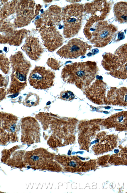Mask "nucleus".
Listing matches in <instances>:
<instances>
[{
    "label": "nucleus",
    "mask_w": 127,
    "mask_h": 193,
    "mask_svg": "<svg viewBox=\"0 0 127 193\" xmlns=\"http://www.w3.org/2000/svg\"><path fill=\"white\" fill-rule=\"evenodd\" d=\"M127 48L121 47L114 54L106 53L103 56L101 64L112 76L122 79L127 78Z\"/></svg>",
    "instance_id": "20e7f679"
},
{
    "label": "nucleus",
    "mask_w": 127,
    "mask_h": 193,
    "mask_svg": "<svg viewBox=\"0 0 127 193\" xmlns=\"http://www.w3.org/2000/svg\"><path fill=\"white\" fill-rule=\"evenodd\" d=\"M127 88L111 87L107 93L105 103L113 105H127Z\"/></svg>",
    "instance_id": "ddd939ff"
},
{
    "label": "nucleus",
    "mask_w": 127,
    "mask_h": 193,
    "mask_svg": "<svg viewBox=\"0 0 127 193\" xmlns=\"http://www.w3.org/2000/svg\"><path fill=\"white\" fill-rule=\"evenodd\" d=\"M10 61L12 68L11 82L7 92L18 95L27 85V76L32 65L20 51L11 55Z\"/></svg>",
    "instance_id": "f03ea898"
},
{
    "label": "nucleus",
    "mask_w": 127,
    "mask_h": 193,
    "mask_svg": "<svg viewBox=\"0 0 127 193\" xmlns=\"http://www.w3.org/2000/svg\"><path fill=\"white\" fill-rule=\"evenodd\" d=\"M92 53H88V54H87V55L88 56H91L92 55Z\"/></svg>",
    "instance_id": "393cba45"
},
{
    "label": "nucleus",
    "mask_w": 127,
    "mask_h": 193,
    "mask_svg": "<svg viewBox=\"0 0 127 193\" xmlns=\"http://www.w3.org/2000/svg\"><path fill=\"white\" fill-rule=\"evenodd\" d=\"M17 119L12 114L0 112V144L15 141L17 137Z\"/></svg>",
    "instance_id": "423d86ee"
},
{
    "label": "nucleus",
    "mask_w": 127,
    "mask_h": 193,
    "mask_svg": "<svg viewBox=\"0 0 127 193\" xmlns=\"http://www.w3.org/2000/svg\"><path fill=\"white\" fill-rule=\"evenodd\" d=\"M55 159L65 171L73 172L80 171V166L82 164L81 163L82 162L76 157L57 155L55 156Z\"/></svg>",
    "instance_id": "4468645a"
},
{
    "label": "nucleus",
    "mask_w": 127,
    "mask_h": 193,
    "mask_svg": "<svg viewBox=\"0 0 127 193\" xmlns=\"http://www.w3.org/2000/svg\"><path fill=\"white\" fill-rule=\"evenodd\" d=\"M39 32L43 45L49 51H54L62 45L63 38L57 29L45 30Z\"/></svg>",
    "instance_id": "9b49d317"
},
{
    "label": "nucleus",
    "mask_w": 127,
    "mask_h": 193,
    "mask_svg": "<svg viewBox=\"0 0 127 193\" xmlns=\"http://www.w3.org/2000/svg\"><path fill=\"white\" fill-rule=\"evenodd\" d=\"M89 49V46L85 43L78 39H73L59 49L56 53L62 58L76 59L84 55Z\"/></svg>",
    "instance_id": "6e6552de"
},
{
    "label": "nucleus",
    "mask_w": 127,
    "mask_h": 193,
    "mask_svg": "<svg viewBox=\"0 0 127 193\" xmlns=\"http://www.w3.org/2000/svg\"><path fill=\"white\" fill-rule=\"evenodd\" d=\"M60 97L64 100L71 101L74 98L75 96L72 92L67 90L62 91L60 93Z\"/></svg>",
    "instance_id": "6ab92c4d"
},
{
    "label": "nucleus",
    "mask_w": 127,
    "mask_h": 193,
    "mask_svg": "<svg viewBox=\"0 0 127 193\" xmlns=\"http://www.w3.org/2000/svg\"><path fill=\"white\" fill-rule=\"evenodd\" d=\"M118 38L119 39L121 40L125 38L124 33L123 32L121 33H119L118 35Z\"/></svg>",
    "instance_id": "5701e85b"
},
{
    "label": "nucleus",
    "mask_w": 127,
    "mask_h": 193,
    "mask_svg": "<svg viewBox=\"0 0 127 193\" xmlns=\"http://www.w3.org/2000/svg\"><path fill=\"white\" fill-rule=\"evenodd\" d=\"M39 98L36 94L30 93L28 94L26 97L25 103L27 106L31 107L38 105L39 103Z\"/></svg>",
    "instance_id": "dca6fc26"
},
{
    "label": "nucleus",
    "mask_w": 127,
    "mask_h": 193,
    "mask_svg": "<svg viewBox=\"0 0 127 193\" xmlns=\"http://www.w3.org/2000/svg\"><path fill=\"white\" fill-rule=\"evenodd\" d=\"M109 34V32L106 30H104L100 33L99 37L102 38H104L107 36Z\"/></svg>",
    "instance_id": "4be33fe9"
},
{
    "label": "nucleus",
    "mask_w": 127,
    "mask_h": 193,
    "mask_svg": "<svg viewBox=\"0 0 127 193\" xmlns=\"http://www.w3.org/2000/svg\"><path fill=\"white\" fill-rule=\"evenodd\" d=\"M61 8L57 5L50 7L41 15L40 18L35 21L36 29L39 30L56 28L61 19Z\"/></svg>",
    "instance_id": "0eeeda50"
},
{
    "label": "nucleus",
    "mask_w": 127,
    "mask_h": 193,
    "mask_svg": "<svg viewBox=\"0 0 127 193\" xmlns=\"http://www.w3.org/2000/svg\"><path fill=\"white\" fill-rule=\"evenodd\" d=\"M99 52V51L97 49H94L93 50V54L94 55H95L96 54V53H97Z\"/></svg>",
    "instance_id": "b1692460"
},
{
    "label": "nucleus",
    "mask_w": 127,
    "mask_h": 193,
    "mask_svg": "<svg viewBox=\"0 0 127 193\" xmlns=\"http://www.w3.org/2000/svg\"><path fill=\"white\" fill-rule=\"evenodd\" d=\"M7 93L5 89L0 88V101L4 98Z\"/></svg>",
    "instance_id": "412c9836"
},
{
    "label": "nucleus",
    "mask_w": 127,
    "mask_h": 193,
    "mask_svg": "<svg viewBox=\"0 0 127 193\" xmlns=\"http://www.w3.org/2000/svg\"><path fill=\"white\" fill-rule=\"evenodd\" d=\"M98 78L91 85L83 90L87 97L95 103L102 104L105 103V93L107 84L102 80V77Z\"/></svg>",
    "instance_id": "9d476101"
},
{
    "label": "nucleus",
    "mask_w": 127,
    "mask_h": 193,
    "mask_svg": "<svg viewBox=\"0 0 127 193\" xmlns=\"http://www.w3.org/2000/svg\"><path fill=\"white\" fill-rule=\"evenodd\" d=\"M54 155L44 148H37L26 152L24 161L25 165H28L33 169L61 171L63 168L55 160Z\"/></svg>",
    "instance_id": "7ed1b4c3"
},
{
    "label": "nucleus",
    "mask_w": 127,
    "mask_h": 193,
    "mask_svg": "<svg viewBox=\"0 0 127 193\" xmlns=\"http://www.w3.org/2000/svg\"><path fill=\"white\" fill-rule=\"evenodd\" d=\"M55 74L43 66H35L31 71L28 78L30 85L37 89L46 90L54 85Z\"/></svg>",
    "instance_id": "39448f33"
},
{
    "label": "nucleus",
    "mask_w": 127,
    "mask_h": 193,
    "mask_svg": "<svg viewBox=\"0 0 127 193\" xmlns=\"http://www.w3.org/2000/svg\"><path fill=\"white\" fill-rule=\"evenodd\" d=\"M75 5L65 7L61 13L64 24L63 34L65 38L73 36L76 33L78 19Z\"/></svg>",
    "instance_id": "1a4fd4ad"
},
{
    "label": "nucleus",
    "mask_w": 127,
    "mask_h": 193,
    "mask_svg": "<svg viewBox=\"0 0 127 193\" xmlns=\"http://www.w3.org/2000/svg\"><path fill=\"white\" fill-rule=\"evenodd\" d=\"M10 61L4 54H0V69L5 74H7L10 69Z\"/></svg>",
    "instance_id": "f3484780"
},
{
    "label": "nucleus",
    "mask_w": 127,
    "mask_h": 193,
    "mask_svg": "<svg viewBox=\"0 0 127 193\" xmlns=\"http://www.w3.org/2000/svg\"><path fill=\"white\" fill-rule=\"evenodd\" d=\"M8 82L7 76H4L0 74V87L4 89L7 86Z\"/></svg>",
    "instance_id": "aec40b11"
},
{
    "label": "nucleus",
    "mask_w": 127,
    "mask_h": 193,
    "mask_svg": "<svg viewBox=\"0 0 127 193\" xmlns=\"http://www.w3.org/2000/svg\"><path fill=\"white\" fill-rule=\"evenodd\" d=\"M116 16L118 20L121 22L127 21V5L123 3H119L115 6L114 9Z\"/></svg>",
    "instance_id": "2eb2a0df"
},
{
    "label": "nucleus",
    "mask_w": 127,
    "mask_h": 193,
    "mask_svg": "<svg viewBox=\"0 0 127 193\" xmlns=\"http://www.w3.org/2000/svg\"><path fill=\"white\" fill-rule=\"evenodd\" d=\"M99 69L95 62L90 61L66 65L62 69L61 78L65 83L84 90L95 79Z\"/></svg>",
    "instance_id": "f257e3e1"
},
{
    "label": "nucleus",
    "mask_w": 127,
    "mask_h": 193,
    "mask_svg": "<svg viewBox=\"0 0 127 193\" xmlns=\"http://www.w3.org/2000/svg\"><path fill=\"white\" fill-rule=\"evenodd\" d=\"M46 64L52 69L55 70H59L62 65L60 61H59L58 60L52 58L48 59Z\"/></svg>",
    "instance_id": "a211bd4d"
},
{
    "label": "nucleus",
    "mask_w": 127,
    "mask_h": 193,
    "mask_svg": "<svg viewBox=\"0 0 127 193\" xmlns=\"http://www.w3.org/2000/svg\"><path fill=\"white\" fill-rule=\"evenodd\" d=\"M21 49L31 59L35 61L40 59L44 51L38 39L31 36L27 38Z\"/></svg>",
    "instance_id": "f8f14e48"
}]
</instances>
